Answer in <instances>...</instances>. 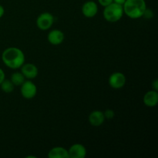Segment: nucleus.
<instances>
[{
    "label": "nucleus",
    "instance_id": "18",
    "mask_svg": "<svg viewBox=\"0 0 158 158\" xmlns=\"http://www.w3.org/2000/svg\"><path fill=\"white\" fill-rule=\"evenodd\" d=\"M98 2L100 3V6L106 7L108 5L111 4L113 2V0H98Z\"/></svg>",
    "mask_w": 158,
    "mask_h": 158
},
{
    "label": "nucleus",
    "instance_id": "12",
    "mask_svg": "<svg viewBox=\"0 0 158 158\" xmlns=\"http://www.w3.org/2000/svg\"><path fill=\"white\" fill-rule=\"evenodd\" d=\"M89 122L92 126L100 127L103 123L105 120L104 115L102 111L94 110L89 115Z\"/></svg>",
    "mask_w": 158,
    "mask_h": 158
},
{
    "label": "nucleus",
    "instance_id": "10",
    "mask_svg": "<svg viewBox=\"0 0 158 158\" xmlns=\"http://www.w3.org/2000/svg\"><path fill=\"white\" fill-rule=\"evenodd\" d=\"M47 39L50 44L58 46L64 41V33L59 29H52L48 34Z\"/></svg>",
    "mask_w": 158,
    "mask_h": 158
},
{
    "label": "nucleus",
    "instance_id": "6",
    "mask_svg": "<svg viewBox=\"0 0 158 158\" xmlns=\"http://www.w3.org/2000/svg\"><path fill=\"white\" fill-rule=\"evenodd\" d=\"M126 77L120 72H115L109 77V85L116 89H121L126 84Z\"/></svg>",
    "mask_w": 158,
    "mask_h": 158
},
{
    "label": "nucleus",
    "instance_id": "15",
    "mask_svg": "<svg viewBox=\"0 0 158 158\" xmlns=\"http://www.w3.org/2000/svg\"><path fill=\"white\" fill-rule=\"evenodd\" d=\"M0 86H1L2 90L4 93H6V94L12 93L14 90V88H15V86L12 83V81L9 80H6V79L2 82Z\"/></svg>",
    "mask_w": 158,
    "mask_h": 158
},
{
    "label": "nucleus",
    "instance_id": "4",
    "mask_svg": "<svg viewBox=\"0 0 158 158\" xmlns=\"http://www.w3.org/2000/svg\"><path fill=\"white\" fill-rule=\"evenodd\" d=\"M54 23V16L49 12L41 13L36 19V26L40 30L46 31L50 29Z\"/></svg>",
    "mask_w": 158,
    "mask_h": 158
},
{
    "label": "nucleus",
    "instance_id": "16",
    "mask_svg": "<svg viewBox=\"0 0 158 158\" xmlns=\"http://www.w3.org/2000/svg\"><path fill=\"white\" fill-rule=\"evenodd\" d=\"M103 115H104L105 119H108V120H110V119H113L114 117V111L112 110H106L104 113H103Z\"/></svg>",
    "mask_w": 158,
    "mask_h": 158
},
{
    "label": "nucleus",
    "instance_id": "8",
    "mask_svg": "<svg viewBox=\"0 0 158 158\" xmlns=\"http://www.w3.org/2000/svg\"><path fill=\"white\" fill-rule=\"evenodd\" d=\"M69 158H84L86 156V149L81 143H74L68 150Z\"/></svg>",
    "mask_w": 158,
    "mask_h": 158
},
{
    "label": "nucleus",
    "instance_id": "21",
    "mask_svg": "<svg viewBox=\"0 0 158 158\" xmlns=\"http://www.w3.org/2000/svg\"><path fill=\"white\" fill-rule=\"evenodd\" d=\"M4 13H5L4 7H3L2 6H1V5H0V18H2V17L3 16Z\"/></svg>",
    "mask_w": 158,
    "mask_h": 158
},
{
    "label": "nucleus",
    "instance_id": "2",
    "mask_svg": "<svg viewBox=\"0 0 158 158\" xmlns=\"http://www.w3.org/2000/svg\"><path fill=\"white\" fill-rule=\"evenodd\" d=\"M123 12L129 18L137 19L143 17L147 9L144 0H126L123 5Z\"/></svg>",
    "mask_w": 158,
    "mask_h": 158
},
{
    "label": "nucleus",
    "instance_id": "14",
    "mask_svg": "<svg viewBox=\"0 0 158 158\" xmlns=\"http://www.w3.org/2000/svg\"><path fill=\"white\" fill-rule=\"evenodd\" d=\"M25 77L21 72H15L12 73L11 77V81L13 83L14 86H21L25 81Z\"/></svg>",
    "mask_w": 158,
    "mask_h": 158
},
{
    "label": "nucleus",
    "instance_id": "5",
    "mask_svg": "<svg viewBox=\"0 0 158 158\" xmlns=\"http://www.w3.org/2000/svg\"><path fill=\"white\" fill-rule=\"evenodd\" d=\"M21 89H20V93L23 97L27 100H31L34 98L37 94V87L33 82L31 81L30 80H25L24 83L21 85Z\"/></svg>",
    "mask_w": 158,
    "mask_h": 158
},
{
    "label": "nucleus",
    "instance_id": "17",
    "mask_svg": "<svg viewBox=\"0 0 158 158\" xmlns=\"http://www.w3.org/2000/svg\"><path fill=\"white\" fill-rule=\"evenodd\" d=\"M143 16H144L145 18H147V19H151L154 16V13H153V12L151 10V9H146V10H145Z\"/></svg>",
    "mask_w": 158,
    "mask_h": 158
},
{
    "label": "nucleus",
    "instance_id": "9",
    "mask_svg": "<svg viewBox=\"0 0 158 158\" xmlns=\"http://www.w3.org/2000/svg\"><path fill=\"white\" fill-rule=\"evenodd\" d=\"M82 13L86 18H93L98 12V6L94 1L86 2L82 6Z\"/></svg>",
    "mask_w": 158,
    "mask_h": 158
},
{
    "label": "nucleus",
    "instance_id": "19",
    "mask_svg": "<svg viewBox=\"0 0 158 158\" xmlns=\"http://www.w3.org/2000/svg\"><path fill=\"white\" fill-rule=\"evenodd\" d=\"M152 89L156 91L158 90V80H154V81L152 82Z\"/></svg>",
    "mask_w": 158,
    "mask_h": 158
},
{
    "label": "nucleus",
    "instance_id": "22",
    "mask_svg": "<svg viewBox=\"0 0 158 158\" xmlns=\"http://www.w3.org/2000/svg\"><path fill=\"white\" fill-rule=\"evenodd\" d=\"M125 1H126V0H113V2H114L117 3V4H120V5H121V6H123V3L125 2Z\"/></svg>",
    "mask_w": 158,
    "mask_h": 158
},
{
    "label": "nucleus",
    "instance_id": "13",
    "mask_svg": "<svg viewBox=\"0 0 158 158\" xmlns=\"http://www.w3.org/2000/svg\"><path fill=\"white\" fill-rule=\"evenodd\" d=\"M49 158H69L68 151L62 147L53 148L48 153Z\"/></svg>",
    "mask_w": 158,
    "mask_h": 158
},
{
    "label": "nucleus",
    "instance_id": "20",
    "mask_svg": "<svg viewBox=\"0 0 158 158\" xmlns=\"http://www.w3.org/2000/svg\"><path fill=\"white\" fill-rule=\"evenodd\" d=\"M5 78H6V75H5L4 71L0 68V84H1L2 82L5 80Z\"/></svg>",
    "mask_w": 158,
    "mask_h": 158
},
{
    "label": "nucleus",
    "instance_id": "11",
    "mask_svg": "<svg viewBox=\"0 0 158 158\" xmlns=\"http://www.w3.org/2000/svg\"><path fill=\"white\" fill-rule=\"evenodd\" d=\"M143 102L147 106L149 107H154L157 106L158 103V93L156 90L148 91L145 95L143 96Z\"/></svg>",
    "mask_w": 158,
    "mask_h": 158
},
{
    "label": "nucleus",
    "instance_id": "1",
    "mask_svg": "<svg viewBox=\"0 0 158 158\" xmlns=\"http://www.w3.org/2000/svg\"><path fill=\"white\" fill-rule=\"evenodd\" d=\"M2 60L7 67L16 69L25 63V55L17 47H9L5 49L2 54Z\"/></svg>",
    "mask_w": 158,
    "mask_h": 158
},
{
    "label": "nucleus",
    "instance_id": "3",
    "mask_svg": "<svg viewBox=\"0 0 158 158\" xmlns=\"http://www.w3.org/2000/svg\"><path fill=\"white\" fill-rule=\"evenodd\" d=\"M123 6L113 2L111 4L104 7L103 17L109 23H116L123 17Z\"/></svg>",
    "mask_w": 158,
    "mask_h": 158
},
{
    "label": "nucleus",
    "instance_id": "7",
    "mask_svg": "<svg viewBox=\"0 0 158 158\" xmlns=\"http://www.w3.org/2000/svg\"><path fill=\"white\" fill-rule=\"evenodd\" d=\"M21 73L25 78L28 80H33L38 76L39 70L37 66L32 63H24L21 66Z\"/></svg>",
    "mask_w": 158,
    "mask_h": 158
}]
</instances>
